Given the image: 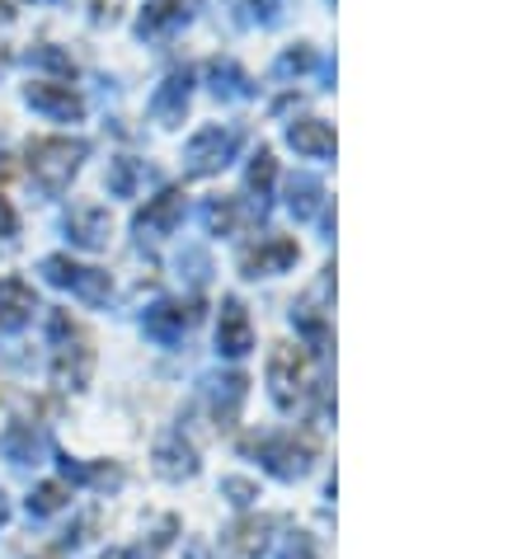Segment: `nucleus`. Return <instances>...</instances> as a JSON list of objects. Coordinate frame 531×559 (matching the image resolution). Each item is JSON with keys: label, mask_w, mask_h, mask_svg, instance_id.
<instances>
[{"label": "nucleus", "mask_w": 531, "mask_h": 559, "mask_svg": "<svg viewBox=\"0 0 531 559\" xmlns=\"http://www.w3.org/2000/svg\"><path fill=\"white\" fill-rule=\"evenodd\" d=\"M85 142L81 136H38V142H28V175L38 179V189H48V193H61L71 183V175L81 169L85 160Z\"/></svg>", "instance_id": "1"}, {"label": "nucleus", "mask_w": 531, "mask_h": 559, "mask_svg": "<svg viewBox=\"0 0 531 559\" xmlns=\"http://www.w3.org/2000/svg\"><path fill=\"white\" fill-rule=\"evenodd\" d=\"M240 146V136L231 132V128H202L189 146H184V169L189 175H216L231 155H236Z\"/></svg>", "instance_id": "2"}, {"label": "nucleus", "mask_w": 531, "mask_h": 559, "mask_svg": "<svg viewBox=\"0 0 531 559\" xmlns=\"http://www.w3.org/2000/svg\"><path fill=\"white\" fill-rule=\"evenodd\" d=\"M43 273H48V283L81 292V297H90V301H104V297H108V273H99V269H81V263H71L67 254L43 259Z\"/></svg>", "instance_id": "3"}, {"label": "nucleus", "mask_w": 531, "mask_h": 559, "mask_svg": "<svg viewBox=\"0 0 531 559\" xmlns=\"http://www.w3.org/2000/svg\"><path fill=\"white\" fill-rule=\"evenodd\" d=\"M179 216H184V193L165 189L161 198H151V203L137 212V236H142V240H161V236H169V230L179 226Z\"/></svg>", "instance_id": "4"}, {"label": "nucleus", "mask_w": 531, "mask_h": 559, "mask_svg": "<svg viewBox=\"0 0 531 559\" xmlns=\"http://www.w3.org/2000/svg\"><path fill=\"white\" fill-rule=\"evenodd\" d=\"M24 99L38 108V114H52V118H81L85 114V104H81V95H75L71 85H57V81H34L24 90Z\"/></svg>", "instance_id": "5"}, {"label": "nucleus", "mask_w": 531, "mask_h": 559, "mask_svg": "<svg viewBox=\"0 0 531 559\" xmlns=\"http://www.w3.org/2000/svg\"><path fill=\"white\" fill-rule=\"evenodd\" d=\"M189 90H193V75L189 71H169L165 81H161V90L151 95V114L165 118V122L184 118V108H189Z\"/></svg>", "instance_id": "6"}, {"label": "nucleus", "mask_w": 531, "mask_h": 559, "mask_svg": "<svg viewBox=\"0 0 531 559\" xmlns=\"http://www.w3.org/2000/svg\"><path fill=\"white\" fill-rule=\"evenodd\" d=\"M292 259H296V245H292L287 236H269V240H259L255 250H245V273H249V277H259V273H283Z\"/></svg>", "instance_id": "7"}, {"label": "nucleus", "mask_w": 531, "mask_h": 559, "mask_svg": "<svg viewBox=\"0 0 531 559\" xmlns=\"http://www.w3.org/2000/svg\"><path fill=\"white\" fill-rule=\"evenodd\" d=\"M287 142L302 155H310V160H324V155H334V128L320 118H302L287 128Z\"/></svg>", "instance_id": "8"}, {"label": "nucleus", "mask_w": 531, "mask_h": 559, "mask_svg": "<svg viewBox=\"0 0 531 559\" xmlns=\"http://www.w3.org/2000/svg\"><path fill=\"white\" fill-rule=\"evenodd\" d=\"M67 230H71V240H75V245H85V250H95V245H104V236H108V212H104V207H95V203L71 207V216H67Z\"/></svg>", "instance_id": "9"}, {"label": "nucleus", "mask_w": 531, "mask_h": 559, "mask_svg": "<svg viewBox=\"0 0 531 559\" xmlns=\"http://www.w3.org/2000/svg\"><path fill=\"white\" fill-rule=\"evenodd\" d=\"M34 310V287H24L20 277H5L0 283V330H20Z\"/></svg>", "instance_id": "10"}, {"label": "nucleus", "mask_w": 531, "mask_h": 559, "mask_svg": "<svg viewBox=\"0 0 531 559\" xmlns=\"http://www.w3.org/2000/svg\"><path fill=\"white\" fill-rule=\"evenodd\" d=\"M184 20H189V5H184V0H155V5L142 14V24H137V34L155 38V34H165V28H175Z\"/></svg>", "instance_id": "11"}, {"label": "nucleus", "mask_w": 531, "mask_h": 559, "mask_svg": "<svg viewBox=\"0 0 531 559\" xmlns=\"http://www.w3.org/2000/svg\"><path fill=\"white\" fill-rule=\"evenodd\" d=\"M216 344H222L226 353H245V348H249V324H245L240 301H226V306H222V324H216Z\"/></svg>", "instance_id": "12"}, {"label": "nucleus", "mask_w": 531, "mask_h": 559, "mask_svg": "<svg viewBox=\"0 0 531 559\" xmlns=\"http://www.w3.org/2000/svg\"><path fill=\"white\" fill-rule=\"evenodd\" d=\"M189 324H193V310L189 306H155L151 316H146V330L155 338H175L179 330H189Z\"/></svg>", "instance_id": "13"}, {"label": "nucleus", "mask_w": 531, "mask_h": 559, "mask_svg": "<svg viewBox=\"0 0 531 559\" xmlns=\"http://www.w3.org/2000/svg\"><path fill=\"white\" fill-rule=\"evenodd\" d=\"M208 75H212V90H216V95H226V99H245V95H249V81L240 75L236 61H212Z\"/></svg>", "instance_id": "14"}, {"label": "nucleus", "mask_w": 531, "mask_h": 559, "mask_svg": "<svg viewBox=\"0 0 531 559\" xmlns=\"http://www.w3.org/2000/svg\"><path fill=\"white\" fill-rule=\"evenodd\" d=\"M287 193H292L287 203H292L296 216H316V212H320V183H316V179H292Z\"/></svg>", "instance_id": "15"}, {"label": "nucleus", "mask_w": 531, "mask_h": 559, "mask_svg": "<svg viewBox=\"0 0 531 559\" xmlns=\"http://www.w3.org/2000/svg\"><path fill=\"white\" fill-rule=\"evenodd\" d=\"M137 179H142V165L128 160V155H122V160H114V169H108V189H114L118 198H128V193L137 189Z\"/></svg>", "instance_id": "16"}, {"label": "nucleus", "mask_w": 531, "mask_h": 559, "mask_svg": "<svg viewBox=\"0 0 531 559\" xmlns=\"http://www.w3.org/2000/svg\"><path fill=\"white\" fill-rule=\"evenodd\" d=\"M202 222H208V230H216V236H226V230H236L240 212H236V203H212L202 212Z\"/></svg>", "instance_id": "17"}, {"label": "nucleus", "mask_w": 531, "mask_h": 559, "mask_svg": "<svg viewBox=\"0 0 531 559\" xmlns=\"http://www.w3.org/2000/svg\"><path fill=\"white\" fill-rule=\"evenodd\" d=\"M269 183H273V155L259 151L255 165H249V189H255L259 198H269Z\"/></svg>", "instance_id": "18"}, {"label": "nucleus", "mask_w": 531, "mask_h": 559, "mask_svg": "<svg viewBox=\"0 0 531 559\" xmlns=\"http://www.w3.org/2000/svg\"><path fill=\"white\" fill-rule=\"evenodd\" d=\"M28 61H34V67H48V71H61V75H75L71 57H61L57 48H34V52H28Z\"/></svg>", "instance_id": "19"}, {"label": "nucleus", "mask_w": 531, "mask_h": 559, "mask_svg": "<svg viewBox=\"0 0 531 559\" xmlns=\"http://www.w3.org/2000/svg\"><path fill=\"white\" fill-rule=\"evenodd\" d=\"M310 67H316V52H310V48H296V52H287L283 61H278V71H283V75H292V71H310Z\"/></svg>", "instance_id": "20"}, {"label": "nucleus", "mask_w": 531, "mask_h": 559, "mask_svg": "<svg viewBox=\"0 0 531 559\" xmlns=\"http://www.w3.org/2000/svg\"><path fill=\"white\" fill-rule=\"evenodd\" d=\"M118 10H122V0H95V20H99V24H114Z\"/></svg>", "instance_id": "21"}, {"label": "nucleus", "mask_w": 531, "mask_h": 559, "mask_svg": "<svg viewBox=\"0 0 531 559\" xmlns=\"http://www.w3.org/2000/svg\"><path fill=\"white\" fill-rule=\"evenodd\" d=\"M0 236H14V212H10L5 198H0Z\"/></svg>", "instance_id": "22"}, {"label": "nucleus", "mask_w": 531, "mask_h": 559, "mask_svg": "<svg viewBox=\"0 0 531 559\" xmlns=\"http://www.w3.org/2000/svg\"><path fill=\"white\" fill-rule=\"evenodd\" d=\"M249 5H255L259 20H273V0H249Z\"/></svg>", "instance_id": "23"}, {"label": "nucleus", "mask_w": 531, "mask_h": 559, "mask_svg": "<svg viewBox=\"0 0 531 559\" xmlns=\"http://www.w3.org/2000/svg\"><path fill=\"white\" fill-rule=\"evenodd\" d=\"M5 14H10V0H0V20H5Z\"/></svg>", "instance_id": "24"}, {"label": "nucleus", "mask_w": 531, "mask_h": 559, "mask_svg": "<svg viewBox=\"0 0 531 559\" xmlns=\"http://www.w3.org/2000/svg\"><path fill=\"white\" fill-rule=\"evenodd\" d=\"M0 160H5V155H0ZM0 175H5V165H0Z\"/></svg>", "instance_id": "25"}, {"label": "nucleus", "mask_w": 531, "mask_h": 559, "mask_svg": "<svg viewBox=\"0 0 531 559\" xmlns=\"http://www.w3.org/2000/svg\"><path fill=\"white\" fill-rule=\"evenodd\" d=\"M0 67H5V57H0Z\"/></svg>", "instance_id": "26"}]
</instances>
